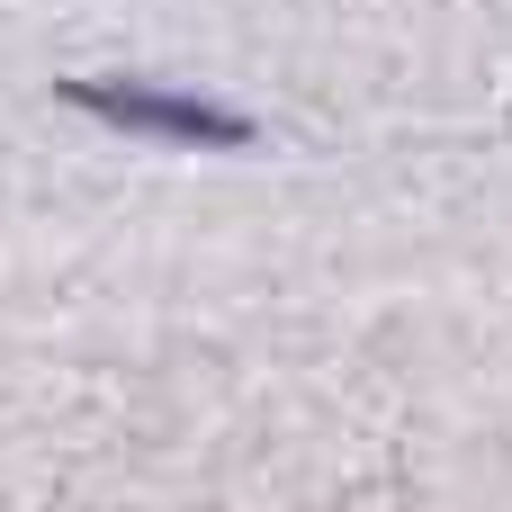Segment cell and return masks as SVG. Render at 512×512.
<instances>
[{"label": "cell", "instance_id": "6da1fadb", "mask_svg": "<svg viewBox=\"0 0 512 512\" xmlns=\"http://www.w3.org/2000/svg\"><path fill=\"white\" fill-rule=\"evenodd\" d=\"M63 99H81L90 117L108 126H144V135H180V144H243L252 126L207 108V99H180V90H135V81H63Z\"/></svg>", "mask_w": 512, "mask_h": 512}]
</instances>
